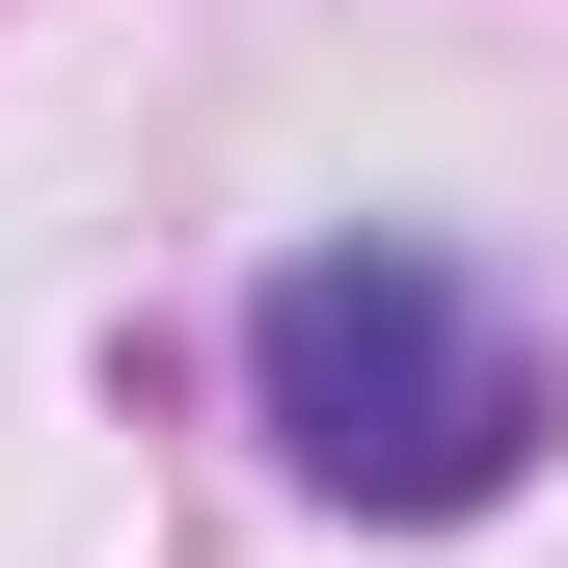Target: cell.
<instances>
[{
    "mask_svg": "<svg viewBox=\"0 0 568 568\" xmlns=\"http://www.w3.org/2000/svg\"><path fill=\"white\" fill-rule=\"evenodd\" d=\"M244 406H271V460H298L325 515H515L541 434H568L541 325L487 298L460 244H406V217L244 271Z\"/></svg>",
    "mask_w": 568,
    "mask_h": 568,
    "instance_id": "obj_1",
    "label": "cell"
}]
</instances>
